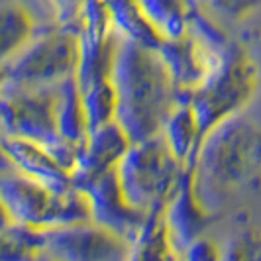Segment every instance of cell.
<instances>
[{"mask_svg": "<svg viewBox=\"0 0 261 261\" xmlns=\"http://www.w3.org/2000/svg\"><path fill=\"white\" fill-rule=\"evenodd\" d=\"M118 94L116 122L132 142L159 136L181 102V92L157 47L122 38L112 69Z\"/></svg>", "mask_w": 261, "mask_h": 261, "instance_id": "obj_1", "label": "cell"}, {"mask_svg": "<svg viewBox=\"0 0 261 261\" xmlns=\"http://www.w3.org/2000/svg\"><path fill=\"white\" fill-rule=\"evenodd\" d=\"M196 187L212 202L246 187L261 173V126L240 116L216 126L202 140L195 163Z\"/></svg>", "mask_w": 261, "mask_h": 261, "instance_id": "obj_2", "label": "cell"}, {"mask_svg": "<svg viewBox=\"0 0 261 261\" xmlns=\"http://www.w3.org/2000/svg\"><path fill=\"white\" fill-rule=\"evenodd\" d=\"M2 220L51 230L61 226L92 222L91 202L77 187L57 191L16 171L4 161L0 175Z\"/></svg>", "mask_w": 261, "mask_h": 261, "instance_id": "obj_3", "label": "cell"}, {"mask_svg": "<svg viewBox=\"0 0 261 261\" xmlns=\"http://www.w3.org/2000/svg\"><path fill=\"white\" fill-rule=\"evenodd\" d=\"M259 83L255 59L244 47L230 43L206 81L187 98L200 122L202 138L216 126L240 116L255 98Z\"/></svg>", "mask_w": 261, "mask_h": 261, "instance_id": "obj_4", "label": "cell"}, {"mask_svg": "<svg viewBox=\"0 0 261 261\" xmlns=\"http://www.w3.org/2000/svg\"><path fill=\"white\" fill-rule=\"evenodd\" d=\"M57 87L41 91L0 89V130L2 136L43 145L55 161L73 175L83 151L59 136Z\"/></svg>", "mask_w": 261, "mask_h": 261, "instance_id": "obj_5", "label": "cell"}, {"mask_svg": "<svg viewBox=\"0 0 261 261\" xmlns=\"http://www.w3.org/2000/svg\"><path fill=\"white\" fill-rule=\"evenodd\" d=\"M185 169L159 134L144 142H134L120 161L116 175L132 206L147 214L167 204Z\"/></svg>", "mask_w": 261, "mask_h": 261, "instance_id": "obj_6", "label": "cell"}, {"mask_svg": "<svg viewBox=\"0 0 261 261\" xmlns=\"http://www.w3.org/2000/svg\"><path fill=\"white\" fill-rule=\"evenodd\" d=\"M77 65V34L53 26L39 32L22 51L2 61V89H53L75 77Z\"/></svg>", "mask_w": 261, "mask_h": 261, "instance_id": "obj_7", "label": "cell"}, {"mask_svg": "<svg viewBox=\"0 0 261 261\" xmlns=\"http://www.w3.org/2000/svg\"><path fill=\"white\" fill-rule=\"evenodd\" d=\"M130 244L94 222L45 230V255L57 261H126Z\"/></svg>", "mask_w": 261, "mask_h": 261, "instance_id": "obj_8", "label": "cell"}, {"mask_svg": "<svg viewBox=\"0 0 261 261\" xmlns=\"http://www.w3.org/2000/svg\"><path fill=\"white\" fill-rule=\"evenodd\" d=\"M85 193L91 202L92 222L114 232L128 244L138 238L144 228L147 214L130 204V200L126 198L120 187L116 171L100 177Z\"/></svg>", "mask_w": 261, "mask_h": 261, "instance_id": "obj_9", "label": "cell"}, {"mask_svg": "<svg viewBox=\"0 0 261 261\" xmlns=\"http://www.w3.org/2000/svg\"><path fill=\"white\" fill-rule=\"evenodd\" d=\"M163 216L171 238L181 253L196 238L206 236L204 232L210 226L212 210L198 193L195 165H189L185 169L181 183L163 208Z\"/></svg>", "mask_w": 261, "mask_h": 261, "instance_id": "obj_10", "label": "cell"}, {"mask_svg": "<svg viewBox=\"0 0 261 261\" xmlns=\"http://www.w3.org/2000/svg\"><path fill=\"white\" fill-rule=\"evenodd\" d=\"M134 144L118 122L91 130L85 149L73 171V183L81 191H87L100 177L118 169L120 161Z\"/></svg>", "mask_w": 261, "mask_h": 261, "instance_id": "obj_11", "label": "cell"}, {"mask_svg": "<svg viewBox=\"0 0 261 261\" xmlns=\"http://www.w3.org/2000/svg\"><path fill=\"white\" fill-rule=\"evenodd\" d=\"M2 157L16 171L51 189L67 191L75 187L73 175L65 167H61L43 145L36 142L2 136Z\"/></svg>", "mask_w": 261, "mask_h": 261, "instance_id": "obj_12", "label": "cell"}, {"mask_svg": "<svg viewBox=\"0 0 261 261\" xmlns=\"http://www.w3.org/2000/svg\"><path fill=\"white\" fill-rule=\"evenodd\" d=\"M161 136L181 165H195L204 138L195 110L187 100H181L175 106L161 130Z\"/></svg>", "mask_w": 261, "mask_h": 261, "instance_id": "obj_13", "label": "cell"}, {"mask_svg": "<svg viewBox=\"0 0 261 261\" xmlns=\"http://www.w3.org/2000/svg\"><path fill=\"white\" fill-rule=\"evenodd\" d=\"M163 208L147 212L142 232L128 248L126 261H183L181 249L175 246L167 230Z\"/></svg>", "mask_w": 261, "mask_h": 261, "instance_id": "obj_14", "label": "cell"}, {"mask_svg": "<svg viewBox=\"0 0 261 261\" xmlns=\"http://www.w3.org/2000/svg\"><path fill=\"white\" fill-rule=\"evenodd\" d=\"M57 128L61 140L79 147L81 151L85 149L91 136V124L75 77L67 79L57 87Z\"/></svg>", "mask_w": 261, "mask_h": 261, "instance_id": "obj_15", "label": "cell"}, {"mask_svg": "<svg viewBox=\"0 0 261 261\" xmlns=\"http://www.w3.org/2000/svg\"><path fill=\"white\" fill-rule=\"evenodd\" d=\"M140 6L161 41L185 36L198 10L193 0H140Z\"/></svg>", "mask_w": 261, "mask_h": 261, "instance_id": "obj_16", "label": "cell"}, {"mask_svg": "<svg viewBox=\"0 0 261 261\" xmlns=\"http://www.w3.org/2000/svg\"><path fill=\"white\" fill-rule=\"evenodd\" d=\"M45 255V230L2 220L0 261H41Z\"/></svg>", "mask_w": 261, "mask_h": 261, "instance_id": "obj_17", "label": "cell"}, {"mask_svg": "<svg viewBox=\"0 0 261 261\" xmlns=\"http://www.w3.org/2000/svg\"><path fill=\"white\" fill-rule=\"evenodd\" d=\"M2 43H0V59L6 61L22 51L32 39L38 36L34 14L20 2H8L2 6V20H0Z\"/></svg>", "mask_w": 261, "mask_h": 261, "instance_id": "obj_18", "label": "cell"}, {"mask_svg": "<svg viewBox=\"0 0 261 261\" xmlns=\"http://www.w3.org/2000/svg\"><path fill=\"white\" fill-rule=\"evenodd\" d=\"M105 4L110 12L112 24L122 38L159 49L163 41L153 32V28L147 24L140 0H105Z\"/></svg>", "mask_w": 261, "mask_h": 261, "instance_id": "obj_19", "label": "cell"}, {"mask_svg": "<svg viewBox=\"0 0 261 261\" xmlns=\"http://www.w3.org/2000/svg\"><path fill=\"white\" fill-rule=\"evenodd\" d=\"M81 94H83V105H85V110H87L91 130L106 126L110 122H116L118 94L112 79L92 83L89 87L81 89Z\"/></svg>", "mask_w": 261, "mask_h": 261, "instance_id": "obj_20", "label": "cell"}, {"mask_svg": "<svg viewBox=\"0 0 261 261\" xmlns=\"http://www.w3.org/2000/svg\"><path fill=\"white\" fill-rule=\"evenodd\" d=\"M222 261H261V230H244L224 244Z\"/></svg>", "mask_w": 261, "mask_h": 261, "instance_id": "obj_21", "label": "cell"}, {"mask_svg": "<svg viewBox=\"0 0 261 261\" xmlns=\"http://www.w3.org/2000/svg\"><path fill=\"white\" fill-rule=\"evenodd\" d=\"M87 2L89 0H49L53 16H55V26L77 34Z\"/></svg>", "mask_w": 261, "mask_h": 261, "instance_id": "obj_22", "label": "cell"}, {"mask_svg": "<svg viewBox=\"0 0 261 261\" xmlns=\"http://www.w3.org/2000/svg\"><path fill=\"white\" fill-rule=\"evenodd\" d=\"M224 246H218L208 236L196 238L183 251V261H222Z\"/></svg>", "mask_w": 261, "mask_h": 261, "instance_id": "obj_23", "label": "cell"}, {"mask_svg": "<svg viewBox=\"0 0 261 261\" xmlns=\"http://www.w3.org/2000/svg\"><path fill=\"white\" fill-rule=\"evenodd\" d=\"M214 2H216L218 8H224L226 12L238 14V12H242V10L251 8L257 0H214Z\"/></svg>", "mask_w": 261, "mask_h": 261, "instance_id": "obj_24", "label": "cell"}, {"mask_svg": "<svg viewBox=\"0 0 261 261\" xmlns=\"http://www.w3.org/2000/svg\"><path fill=\"white\" fill-rule=\"evenodd\" d=\"M41 261H57V259H53V257H49V255H43V257H41Z\"/></svg>", "mask_w": 261, "mask_h": 261, "instance_id": "obj_25", "label": "cell"}]
</instances>
